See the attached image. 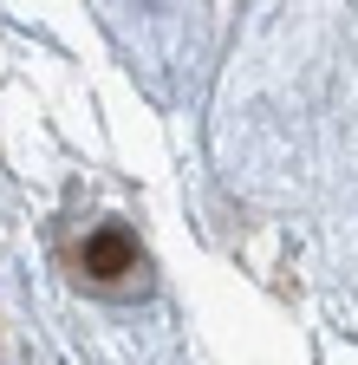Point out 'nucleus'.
I'll use <instances>...</instances> for the list:
<instances>
[{
    "label": "nucleus",
    "instance_id": "f257e3e1",
    "mask_svg": "<svg viewBox=\"0 0 358 365\" xmlns=\"http://www.w3.org/2000/svg\"><path fill=\"white\" fill-rule=\"evenodd\" d=\"M85 267H92V274H124L130 267V242L117 235V228L92 235V242H85Z\"/></svg>",
    "mask_w": 358,
    "mask_h": 365
}]
</instances>
